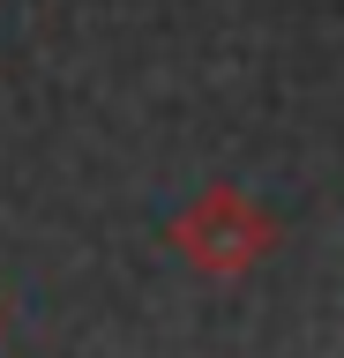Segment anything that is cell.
<instances>
[{
  "label": "cell",
  "instance_id": "6da1fadb",
  "mask_svg": "<svg viewBox=\"0 0 344 358\" xmlns=\"http://www.w3.org/2000/svg\"><path fill=\"white\" fill-rule=\"evenodd\" d=\"M172 246H180L202 276H240V268H254V262L277 246V224L262 217L240 187H209V194H195V201L180 209Z\"/></svg>",
  "mask_w": 344,
  "mask_h": 358
}]
</instances>
